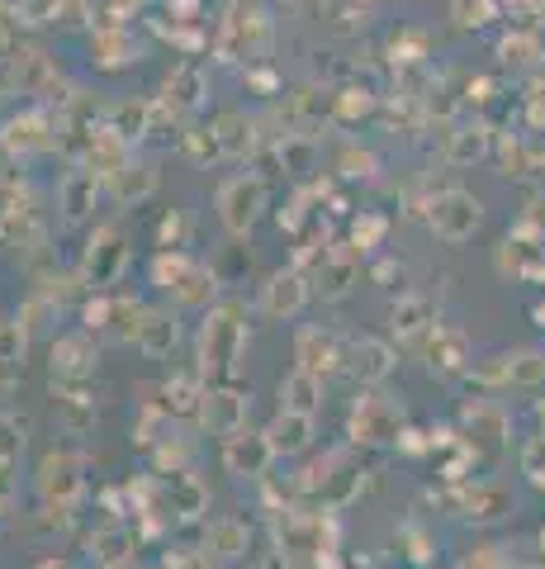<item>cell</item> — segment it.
I'll use <instances>...</instances> for the list:
<instances>
[{
  "instance_id": "9c48e42d",
  "label": "cell",
  "mask_w": 545,
  "mask_h": 569,
  "mask_svg": "<svg viewBox=\"0 0 545 569\" xmlns=\"http://www.w3.org/2000/svg\"><path fill=\"white\" fill-rule=\"evenodd\" d=\"M14 456H0V512L10 508V498H14Z\"/></svg>"
},
{
  "instance_id": "7a4b0ae2",
  "label": "cell",
  "mask_w": 545,
  "mask_h": 569,
  "mask_svg": "<svg viewBox=\"0 0 545 569\" xmlns=\"http://www.w3.org/2000/svg\"><path fill=\"white\" fill-rule=\"evenodd\" d=\"M309 432H313V418H304V413H290V408H280V418L271 422V432H266V441H271V451L280 456H294V451H304L309 447Z\"/></svg>"
},
{
  "instance_id": "8992f818",
  "label": "cell",
  "mask_w": 545,
  "mask_h": 569,
  "mask_svg": "<svg viewBox=\"0 0 545 569\" xmlns=\"http://www.w3.org/2000/svg\"><path fill=\"white\" fill-rule=\"evenodd\" d=\"M299 305H304V290H299V280L294 276H275L271 280V290H266V313H294Z\"/></svg>"
},
{
  "instance_id": "5b68a950",
  "label": "cell",
  "mask_w": 545,
  "mask_h": 569,
  "mask_svg": "<svg viewBox=\"0 0 545 569\" xmlns=\"http://www.w3.org/2000/svg\"><path fill=\"white\" fill-rule=\"evenodd\" d=\"M171 342H175V323L166 313H148L143 323H138V347H143V351L162 356V351H171Z\"/></svg>"
},
{
  "instance_id": "3957f363",
  "label": "cell",
  "mask_w": 545,
  "mask_h": 569,
  "mask_svg": "<svg viewBox=\"0 0 545 569\" xmlns=\"http://www.w3.org/2000/svg\"><path fill=\"white\" fill-rule=\"evenodd\" d=\"M319 376H313V370H294V376L280 385V399H285V408L290 413H304V418H313L319 413Z\"/></svg>"
},
{
  "instance_id": "6da1fadb",
  "label": "cell",
  "mask_w": 545,
  "mask_h": 569,
  "mask_svg": "<svg viewBox=\"0 0 545 569\" xmlns=\"http://www.w3.org/2000/svg\"><path fill=\"white\" fill-rule=\"evenodd\" d=\"M432 228L442 238H451V242L470 238L474 228H480V200H470V194H461V190L442 194V200L432 204Z\"/></svg>"
},
{
  "instance_id": "277c9868",
  "label": "cell",
  "mask_w": 545,
  "mask_h": 569,
  "mask_svg": "<svg viewBox=\"0 0 545 569\" xmlns=\"http://www.w3.org/2000/svg\"><path fill=\"white\" fill-rule=\"evenodd\" d=\"M20 356H24V337L20 328H10V323H0V399L14 389V380H20Z\"/></svg>"
},
{
  "instance_id": "ba28073f",
  "label": "cell",
  "mask_w": 545,
  "mask_h": 569,
  "mask_svg": "<svg viewBox=\"0 0 545 569\" xmlns=\"http://www.w3.org/2000/svg\"><path fill=\"white\" fill-rule=\"evenodd\" d=\"M20 447H24V422L10 418V413H0V456H14Z\"/></svg>"
},
{
  "instance_id": "52a82bcc",
  "label": "cell",
  "mask_w": 545,
  "mask_h": 569,
  "mask_svg": "<svg viewBox=\"0 0 545 569\" xmlns=\"http://www.w3.org/2000/svg\"><path fill=\"white\" fill-rule=\"evenodd\" d=\"M356 351H365V366H356L365 380H380V376H390V351H384L380 342H361Z\"/></svg>"
}]
</instances>
